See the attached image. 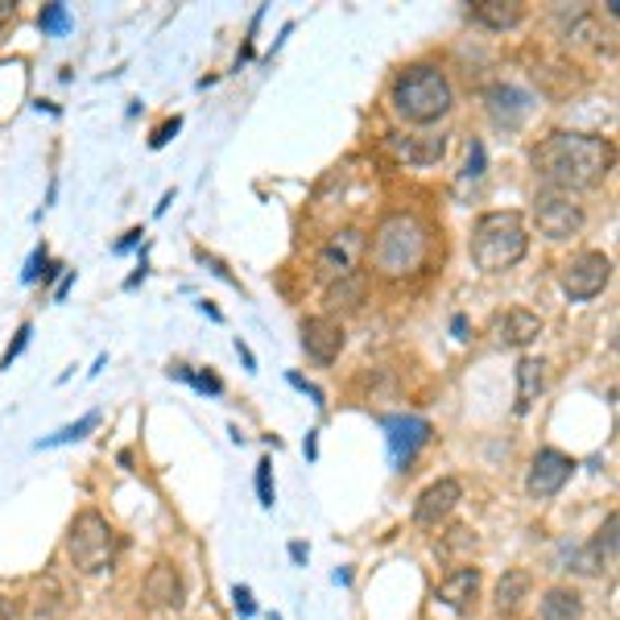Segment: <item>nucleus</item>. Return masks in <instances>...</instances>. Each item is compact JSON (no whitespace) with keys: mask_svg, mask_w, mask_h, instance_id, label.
Segmentation results:
<instances>
[{"mask_svg":"<svg viewBox=\"0 0 620 620\" xmlns=\"http://www.w3.org/2000/svg\"><path fill=\"white\" fill-rule=\"evenodd\" d=\"M530 162H534V174L550 190L575 195V190L596 186L608 174L612 145L604 137H592V133H550L546 141L534 145Z\"/></svg>","mask_w":620,"mask_h":620,"instance_id":"obj_1","label":"nucleus"},{"mask_svg":"<svg viewBox=\"0 0 620 620\" xmlns=\"http://www.w3.org/2000/svg\"><path fill=\"white\" fill-rule=\"evenodd\" d=\"M431 257V227L413 211H393L372 232V269L381 277H410Z\"/></svg>","mask_w":620,"mask_h":620,"instance_id":"obj_2","label":"nucleus"},{"mask_svg":"<svg viewBox=\"0 0 620 620\" xmlns=\"http://www.w3.org/2000/svg\"><path fill=\"white\" fill-rule=\"evenodd\" d=\"M393 112L406 124H434L455 108V87L447 71H438L434 62H410L397 79H393Z\"/></svg>","mask_w":620,"mask_h":620,"instance_id":"obj_3","label":"nucleus"},{"mask_svg":"<svg viewBox=\"0 0 620 620\" xmlns=\"http://www.w3.org/2000/svg\"><path fill=\"white\" fill-rule=\"evenodd\" d=\"M530 248L525 224L517 211H484L472 224V261L484 273H505L513 269Z\"/></svg>","mask_w":620,"mask_h":620,"instance_id":"obj_4","label":"nucleus"},{"mask_svg":"<svg viewBox=\"0 0 620 620\" xmlns=\"http://www.w3.org/2000/svg\"><path fill=\"white\" fill-rule=\"evenodd\" d=\"M66 558L79 567L83 575H100L116 558V530L100 509H83L75 513L66 530Z\"/></svg>","mask_w":620,"mask_h":620,"instance_id":"obj_5","label":"nucleus"},{"mask_svg":"<svg viewBox=\"0 0 620 620\" xmlns=\"http://www.w3.org/2000/svg\"><path fill=\"white\" fill-rule=\"evenodd\" d=\"M364 232L360 227H339V232H331V240L319 248V261H314V277L323 282V286H335V282H344L351 273H360V257H364Z\"/></svg>","mask_w":620,"mask_h":620,"instance_id":"obj_6","label":"nucleus"},{"mask_svg":"<svg viewBox=\"0 0 620 620\" xmlns=\"http://www.w3.org/2000/svg\"><path fill=\"white\" fill-rule=\"evenodd\" d=\"M534 220L542 236H550V240H571V236L583 232V220H587V215H583V207L575 203V195L542 186L534 199Z\"/></svg>","mask_w":620,"mask_h":620,"instance_id":"obj_7","label":"nucleus"},{"mask_svg":"<svg viewBox=\"0 0 620 620\" xmlns=\"http://www.w3.org/2000/svg\"><path fill=\"white\" fill-rule=\"evenodd\" d=\"M608 282H612V261H608L604 252H596V248H583V252H575V257L562 265V294L575 298V302L596 298Z\"/></svg>","mask_w":620,"mask_h":620,"instance_id":"obj_8","label":"nucleus"},{"mask_svg":"<svg viewBox=\"0 0 620 620\" xmlns=\"http://www.w3.org/2000/svg\"><path fill=\"white\" fill-rule=\"evenodd\" d=\"M381 431H385V443H389L393 468H397V472H406V463L431 443V422H426V418H413V413H389V418L381 422Z\"/></svg>","mask_w":620,"mask_h":620,"instance_id":"obj_9","label":"nucleus"},{"mask_svg":"<svg viewBox=\"0 0 620 620\" xmlns=\"http://www.w3.org/2000/svg\"><path fill=\"white\" fill-rule=\"evenodd\" d=\"M571 472H575L571 455L555 451V447H542L534 455V463H530V475H525V493L534 496V500H550V496L562 493V484L571 480Z\"/></svg>","mask_w":620,"mask_h":620,"instance_id":"obj_10","label":"nucleus"},{"mask_svg":"<svg viewBox=\"0 0 620 620\" xmlns=\"http://www.w3.org/2000/svg\"><path fill=\"white\" fill-rule=\"evenodd\" d=\"M344 323L335 319V314H310L307 323H302V348H307L310 360H319V364H331V360H339V351H344Z\"/></svg>","mask_w":620,"mask_h":620,"instance_id":"obj_11","label":"nucleus"},{"mask_svg":"<svg viewBox=\"0 0 620 620\" xmlns=\"http://www.w3.org/2000/svg\"><path fill=\"white\" fill-rule=\"evenodd\" d=\"M459 500H463V484L455 475H443V480H434L431 488H422V496L413 500V521L418 525H438V521L451 517Z\"/></svg>","mask_w":620,"mask_h":620,"instance_id":"obj_12","label":"nucleus"},{"mask_svg":"<svg viewBox=\"0 0 620 620\" xmlns=\"http://www.w3.org/2000/svg\"><path fill=\"white\" fill-rule=\"evenodd\" d=\"M484 103H488V116H493L496 128H521L525 116H530V96L513 87V83H493L488 91H484Z\"/></svg>","mask_w":620,"mask_h":620,"instance_id":"obj_13","label":"nucleus"},{"mask_svg":"<svg viewBox=\"0 0 620 620\" xmlns=\"http://www.w3.org/2000/svg\"><path fill=\"white\" fill-rule=\"evenodd\" d=\"M493 335L500 348H530L537 335H542V319H537L534 310H505V314H496L493 323Z\"/></svg>","mask_w":620,"mask_h":620,"instance_id":"obj_14","label":"nucleus"},{"mask_svg":"<svg viewBox=\"0 0 620 620\" xmlns=\"http://www.w3.org/2000/svg\"><path fill=\"white\" fill-rule=\"evenodd\" d=\"M141 592L149 608H178L183 604V575L170 562H158V567H149Z\"/></svg>","mask_w":620,"mask_h":620,"instance_id":"obj_15","label":"nucleus"},{"mask_svg":"<svg viewBox=\"0 0 620 620\" xmlns=\"http://www.w3.org/2000/svg\"><path fill=\"white\" fill-rule=\"evenodd\" d=\"M475 596H480V567H455L451 575L438 583V599L455 612H468Z\"/></svg>","mask_w":620,"mask_h":620,"instance_id":"obj_16","label":"nucleus"},{"mask_svg":"<svg viewBox=\"0 0 620 620\" xmlns=\"http://www.w3.org/2000/svg\"><path fill=\"white\" fill-rule=\"evenodd\" d=\"M472 17L488 29H513L525 17V4L521 0H475Z\"/></svg>","mask_w":620,"mask_h":620,"instance_id":"obj_17","label":"nucleus"},{"mask_svg":"<svg viewBox=\"0 0 620 620\" xmlns=\"http://www.w3.org/2000/svg\"><path fill=\"white\" fill-rule=\"evenodd\" d=\"M530 587H534V575L525 567H509L496 579V612H513L517 604L530 596Z\"/></svg>","mask_w":620,"mask_h":620,"instance_id":"obj_18","label":"nucleus"},{"mask_svg":"<svg viewBox=\"0 0 620 620\" xmlns=\"http://www.w3.org/2000/svg\"><path fill=\"white\" fill-rule=\"evenodd\" d=\"M579 617H583V596L571 592V587H550L542 596L537 620H579Z\"/></svg>","mask_w":620,"mask_h":620,"instance_id":"obj_19","label":"nucleus"},{"mask_svg":"<svg viewBox=\"0 0 620 620\" xmlns=\"http://www.w3.org/2000/svg\"><path fill=\"white\" fill-rule=\"evenodd\" d=\"M546 385V364L534 360V356H525L521 364H517V410L525 413L530 406L537 401V393Z\"/></svg>","mask_w":620,"mask_h":620,"instance_id":"obj_20","label":"nucleus"},{"mask_svg":"<svg viewBox=\"0 0 620 620\" xmlns=\"http://www.w3.org/2000/svg\"><path fill=\"white\" fill-rule=\"evenodd\" d=\"M364 294H369V277L364 273H351L344 282H335L327 286V307L331 310H356L364 302Z\"/></svg>","mask_w":620,"mask_h":620,"instance_id":"obj_21","label":"nucleus"},{"mask_svg":"<svg viewBox=\"0 0 620 620\" xmlns=\"http://www.w3.org/2000/svg\"><path fill=\"white\" fill-rule=\"evenodd\" d=\"M96 426H100V413H83L79 422H75V426H62L59 434H50V438H41L38 443V451L41 447H59V443H75V438H83V434L87 431H96Z\"/></svg>","mask_w":620,"mask_h":620,"instance_id":"obj_22","label":"nucleus"},{"mask_svg":"<svg viewBox=\"0 0 620 620\" xmlns=\"http://www.w3.org/2000/svg\"><path fill=\"white\" fill-rule=\"evenodd\" d=\"M170 376H178V381H190L195 389H203V393H224V381H220L215 372H190L186 364H174V369H170Z\"/></svg>","mask_w":620,"mask_h":620,"instance_id":"obj_23","label":"nucleus"},{"mask_svg":"<svg viewBox=\"0 0 620 620\" xmlns=\"http://www.w3.org/2000/svg\"><path fill=\"white\" fill-rule=\"evenodd\" d=\"M41 34H66L71 29V17H66V4H46L38 13Z\"/></svg>","mask_w":620,"mask_h":620,"instance_id":"obj_24","label":"nucleus"},{"mask_svg":"<svg viewBox=\"0 0 620 620\" xmlns=\"http://www.w3.org/2000/svg\"><path fill=\"white\" fill-rule=\"evenodd\" d=\"M617 513H608V521H604V530H599L596 537H592V546H596L599 555H604V562H612L617 558Z\"/></svg>","mask_w":620,"mask_h":620,"instance_id":"obj_25","label":"nucleus"},{"mask_svg":"<svg viewBox=\"0 0 620 620\" xmlns=\"http://www.w3.org/2000/svg\"><path fill=\"white\" fill-rule=\"evenodd\" d=\"M269 468H273L269 459L257 463V496H261V505H265V509H273V475H269Z\"/></svg>","mask_w":620,"mask_h":620,"instance_id":"obj_26","label":"nucleus"},{"mask_svg":"<svg viewBox=\"0 0 620 620\" xmlns=\"http://www.w3.org/2000/svg\"><path fill=\"white\" fill-rule=\"evenodd\" d=\"M232 604H236V612H240L245 620L257 612V604H252V592H248L245 583H236V587H232Z\"/></svg>","mask_w":620,"mask_h":620,"instance_id":"obj_27","label":"nucleus"},{"mask_svg":"<svg viewBox=\"0 0 620 620\" xmlns=\"http://www.w3.org/2000/svg\"><path fill=\"white\" fill-rule=\"evenodd\" d=\"M29 335H34V327H29V323H25V327L17 331V339H13V344H9V348H4V369H9V364H13V360H17L21 351L29 348Z\"/></svg>","mask_w":620,"mask_h":620,"instance_id":"obj_28","label":"nucleus"},{"mask_svg":"<svg viewBox=\"0 0 620 620\" xmlns=\"http://www.w3.org/2000/svg\"><path fill=\"white\" fill-rule=\"evenodd\" d=\"M59 612V587L46 579V596L38 592V617H54Z\"/></svg>","mask_w":620,"mask_h":620,"instance_id":"obj_29","label":"nucleus"},{"mask_svg":"<svg viewBox=\"0 0 620 620\" xmlns=\"http://www.w3.org/2000/svg\"><path fill=\"white\" fill-rule=\"evenodd\" d=\"M468 178H480L484 174V145L472 141V149H468V170H463Z\"/></svg>","mask_w":620,"mask_h":620,"instance_id":"obj_30","label":"nucleus"},{"mask_svg":"<svg viewBox=\"0 0 620 620\" xmlns=\"http://www.w3.org/2000/svg\"><path fill=\"white\" fill-rule=\"evenodd\" d=\"M289 385H294V389H302V393H310V397H314V406H323V389H319V385H310V381H302L298 372H289Z\"/></svg>","mask_w":620,"mask_h":620,"instance_id":"obj_31","label":"nucleus"},{"mask_svg":"<svg viewBox=\"0 0 620 620\" xmlns=\"http://www.w3.org/2000/svg\"><path fill=\"white\" fill-rule=\"evenodd\" d=\"M178 128H183V121H178V116H174V121H165L162 128H158V137H153V149H162V145L170 141V137H174Z\"/></svg>","mask_w":620,"mask_h":620,"instance_id":"obj_32","label":"nucleus"},{"mask_svg":"<svg viewBox=\"0 0 620 620\" xmlns=\"http://www.w3.org/2000/svg\"><path fill=\"white\" fill-rule=\"evenodd\" d=\"M41 265H46V248H38V252L29 257V269H25L21 277H25V282H34V277H38V269H41Z\"/></svg>","mask_w":620,"mask_h":620,"instance_id":"obj_33","label":"nucleus"},{"mask_svg":"<svg viewBox=\"0 0 620 620\" xmlns=\"http://www.w3.org/2000/svg\"><path fill=\"white\" fill-rule=\"evenodd\" d=\"M17 612H21L17 599H13V596H0V620H17Z\"/></svg>","mask_w":620,"mask_h":620,"instance_id":"obj_34","label":"nucleus"},{"mask_svg":"<svg viewBox=\"0 0 620 620\" xmlns=\"http://www.w3.org/2000/svg\"><path fill=\"white\" fill-rule=\"evenodd\" d=\"M13 17H17V4H13V0H0V29H4Z\"/></svg>","mask_w":620,"mask_h":620,"instance_id":"obj_35","label":"nucleus"},{"mask_svg":"<svg viewBox=\"0 0 620 620\" xmlns=\"http://www.w3.org/2000/svg\"><path fill=\"white\" fill-rule=\"evenodd\" d=\"M236 351H240V360H245V364H248V372L257 369V360H252V351H248V344H245V339H236Z\"/></svg>","mask_w":620,"mask_h":620,"instance_id":"obj_36","label":"nucleus"},{"mask_svg":"<svg viewBox=\"0 0 620 620\" xmlns=\"http://www.w3.org/2000/svg\"><path fill=\"white\" fill-rule=\"evenodd\" d=\"M307 546H302V542H289V558H294V562H307Z\"/></svg>","mask_w":620,"mask_h":620,"instance_id":"obj_37","label":"nucleus"}]
</instances>
